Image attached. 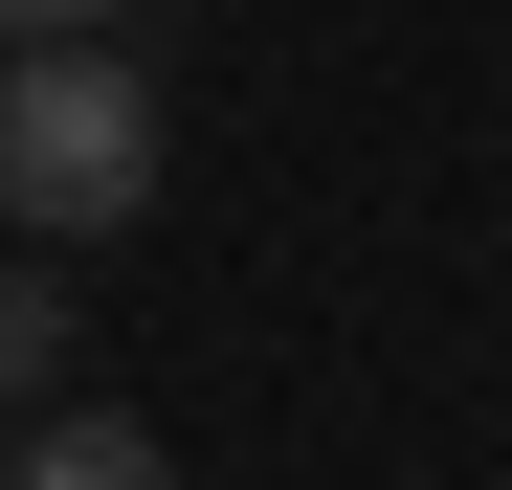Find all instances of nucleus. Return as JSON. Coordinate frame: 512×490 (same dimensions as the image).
<instances>
[{"label":"nucleus","mask_w":512,"mask_h":490,"mask_svg":"<svg viewBox=\"0 0 512 490\" xmlns=\"http://www.w3.org/2000/svg\"><path fill=\"white\" fill-rule=\"evenodd\" d=\"M112 23V0H0V45H90Z\"/></svg>","instance_id":"20e7f679"},{"label":"nucleus","mask_w":512,"mask_h":490,"mask_svg":"<svg viewBox=\"0 0 512 490\" xmlns=\"http://www.w3.org/2000/svg\"><path fill=\"white\" fill-rule=\"evenodd\" d=\"M0 223L23 245H134L156 223V90L112 67V23L0 67Z\"/></svg>","instance_id":"f257e3e1"},{"label":"nucleus","mask_w":512,"mask_h":490,"mask_svg":"<svg viewBox=\"0 0 512 490\" xmlns=\"http://www.w3.org/2000/svg\"><path fill=\"white\" fill-rule=\"evenodd\" d=\"M0 490H179V446H156L134 401H67V379H45L23 446H0Z\"/></svg>","instance_id":"f03ea898"},{"label":"nucleus","mask_w":512,"mask_h":490,"mask_svg":"<svg viewBox=\"0 0 512 490\" xmlns=\"http://www.w3.org/2000/svg\"><path fill=\"white\" fill-rule=\"evenodd\" d=\"M45 379H67V290H45V268H0V424H23Z\"/></svg>","instance_id":"7ed1b4c3"}]
</instances>
